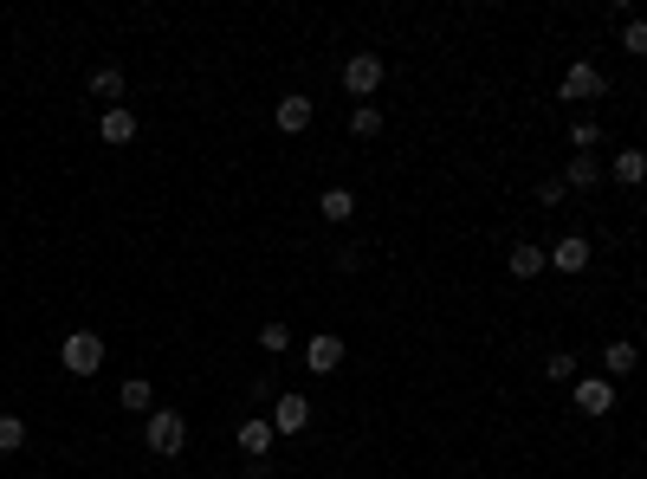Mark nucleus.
<instances>
[{
	"label": "nucleus",
	"instance_id": "nucleus-17",
	"mask_svg": "<svg viewBox=\"0 0 647 479\" xmlns=\"http://www.w3.org/2000/svg\"><path fill=\"white\" fill-rule=\"evenodd\" d=\"M117 402L130 408V415H149V408H156V389H149L143 376H130V382H123V389H117Z\"/></svg>",
	"mask_w": 647,
	"mask_h": 479
},
{
	"label": "nucleus",
	"instance_id": "nucleus-3",
	"mask_svg": "<svg viewBox=\"0 0 647 479\" xmlns=\"http://www.w3.org/2000/svg\"><path fill=\"white\" fill-rule=\"evenodd\" d=\"M382 72H389L382 52H350V59H343V91H350V98H376Z\"/></svg>",
	"mask_w": 647,
	"mask_h": 479
},
{
	"label": "nucleus",
	"instance_id": "nucleus-6",
	"mask_svg": "<svg viewBox=\"0 0 647 479\" xmlns=\"http://www.w3.org/2000/svg\"><path fill=\"white\" fill-rule=\"evenodd\" d=\"M266 421H272V434H305L311 428V402H305V395H279Z\"/></svg>",
	"mask_w": 647,
	"mask_h": 479
},
{
	"label": "nucleus",
	"instance_id": "nucleus-10",
	"mask_svg": "<svg viewBox=\"0 0 647 479\" xmlns=\"http://www.w3.org/2000/svg\"><path fill=\"white\" fill-rule=\"evenodd\" d=\"M311 117H318V111H311V98H305V91H292V98H279V104H272V123H279L285 136L311 130Z\"/></svg>",
	"mask_w": 647,
	"mask_h": 479
},
{
	"label": "nucleus",
	"instance_id": "nucleus-18",
	"mask_svg": "<svg viewBox=\"0 0 647 479\" xmlns=\"http://www.w3.org/2000/svg\"><path fill=\"white\" fill-rule=\"evenodd\" d=\"M91 98H104V111H110V98H123V72L117 65H98V72H91Z\"/></svg>",
	"mask_w": 647,
	"mask_h": 479
},
{
	"label": "nucleus",
	"instance_id": "nucleus-19",
	"mask_svg": "<svg viewBox=\"0 0 647 479\" xmlns=\"http://www.w3.org/2000/svg\"><path fill=\"white\" fill-rule=\"evenodd\" d=\"M259 350H266V357H285V350H292V324H259Z\"/></svg>",
	"mask_w": 647,
	"mask_h": 479
},
{
	"label": "nucleus",
	"instance_id": "nucleus-24",
	"mask_svg": "<svg viewBox=\"0 0 647 479\" xmlns=\"http://www.w3.org/2000/svg\"><path fill=\"white\" fill-rule=\"evenodd\" d=\"M622 52H635V59H647V20H628V26H622Z\"/></svg>",
	"mask_w": 647,
	"mask_h": 479
},
{
	"label": "nucleus",
	"instance_id": "nucleus-5",
	"mask_svg": "<svg viewBox=\"0 0 647 479\" xmlns=\"http://www.w3.org/2000/svg\"><path fill=\"white\" fill-rule=\"evenodd\" d=\"M609 408H615L609 376H576V415H609Z\"/></svg>",
	"mask_w": 647,
	"mask_h": 479
},
{
	"label": "nucleus",
	"instance_id": "nucleus-4",
	"mask_svg": "<svg viewBox=\"0 0 647 479\" xmlns=\"http://www.w3.org/2000/svg\"><path fill=\"white\" fill-rule=\"evenodd\" d=\"M602 91H609V78H602L589 59H576L570 72H563V104H589V98H602Z\"/></svg>",
	"mask_w": 647,
	"mask_h": 479
},
{
	"label": "nucleus",
	"instance_id": "nucleus-7",
	"mask_svg": "<svg viewBox=\"0 0 647 479\" xmlns=\"http://www.w3.org/2000/svg\"><path fill=\"white\" fill-rule=\"evenodd\" d=\"M233 441H240V454H246V460H266V454H272V441H279V434H272V421H266V415H246V421H240V434H233Z\"/></svg>",
	"mask_w": 647,
	"mask_h": 479
},
{
	"label": "nucleus",
	"instance_id": "nucleus-9",
	"mask_svg": "<svg viewBox=\"0 0 647 479\" xmlns=\"http://www.w3.org/2000/svg\"><path fill=\"white\" fill-rule=\"evenodd\" d=\"M550 272H570V279H583V272H589V240H583V234L557 240V246H550Z\"/></svg>",
	"mask_w": 647,
	"mask_h": 479
},
{
	"label": "nucleus",
	"instance_id": "nucleus-20",
	"mask_svg": "<svg viewBox=\"0 0 647 479\" xmlns=\"http://www.w3.org/2000/svg\"><path fill=\"white\" fill-rule=\"evenodd\" d=\"M570 143H576V156H589V149L602 143V123H596V117H576V123H570Z\"/></svg>",
	"mask_w": 647,
	"mask_h": 479
},
{
	"label": "nucleus",
	"instance_id": "nucleus-12",
	"mask_svg": "<svg viewBox=\"0 0 647 479\" xmlns=\"http://www.w3.org/2000/svg\"><path fill=\"white\" fill-rule=\"evenodd\" d=\"M305 369H311V376H330V369H343V337H311V344H305Z\"/></svg>",
	"mask_w": 647,
	"mask_h": 479
},
{
	"label": "nucleus",
	"instance_id": "nucleus-13",
	"mask_svg": "<svg viewBox=\"0 0 647 479\" xmlns=\"http://www.w3.org/2000/svg\"><path fill=\"white\" fill-rule=\"evenodd\" d=\"M635 363H641V350L628 344V337H615L609 350H602V376L609 382H622V376H635Z\"/></svg>",
	"mask_w": 647,
	"mask_h": 479
},
{
	"label": "nucleus",
	"instance_id": "nucleus-23",
	"mask_svg": "<svg viewBox=\"0 0 647 479\" xmlns=\"http://www.w3.org/2000/svg\"><path fill=\"white\" fill-rule=\"evenodd\" d=\"M382 130V111H376V104H356V111H350V136H376Z\"/></svg>",
	"mask_w": 647,
	"mask_h": 479
},
{
	"label": "nucleus",
	"instance_id": "nucleus-21",
	"mask_svg": "<svg viewBox=\"0 0 647 479\" xmlns=\"http://www.w3.org/2000/svg\"><path fill=\"white\" fill-rule=\"evenodd\" d=\"M544 376L550 382H576V350H550V357H544Z\"/></svg>",
	"mask_w": 647,
	"mask_h": 479
},
{
	"label": "nucleus",
	"instance_id": "nucleus-14",
	"mask_svg": "<svg viewBox=\"0 0 647 479\" xmlns=\"http://www.w3.org/2000/svg\"><path fill=\"white\" fill-rule=\"evenodd\" d=\"M602 175H609V169H602L596 156H570V162H563V188H583V195L602 182Z\"/></svg>",
	"mask_w": 647,
	"mask_h": 479
},
{
	"label": "nucleus",
	"instance_id": "nucleus-22",
	"mask_svg": "<svg viewBox=\"0 0 647 479\" xmlns=\"http://www.w3.org/2000/svg\"><path fill=\"white\" fill-rule=\"evenodd\" d=\"M26 447V421L20 415H0V454H20Z\"/></svg>",
	"mask_w": 647,
	"mask_h": 479
},
{
	"label": "nucleus",
	"instance_id": "nucleus-26",
	"mask_svg": "<svg viewBox=\"0 0 647 479\" xmlns=\"http://www.w3.org/2000/svg\"><path fill=\"white\" fill-rule=\"evenodd\" d=\"M175 479H188V473H175Z\"/></svg>",
	"mask_w": 647,
	"mask_h": 479
},
{
	"label": "nucleus",
	"instance_id": "nucleus-15",
	"mask_svg": "<svg viewBox=\"0 0 647 479\" xmlns=\"http://www.w3.org/2000/svg\"><path fill=\"white\" fill-rule=\"evenodd\" d=\"M609 175H615L622 188H641V182H647V149H622V156L609 162Z\"/></svg>",
	"mask_w": 647,
	"mask_h": 479
},
{
	"label": "nucleus",
	"instance_id": "nucleus-2",
	"mask_svg": "<svg viewBox=\"0 0 647 479\" xmlns=\"http://www.w3.org/2000/svg\"><path fill=\"white\" fill-rule=\"evenodd\" d=\"M59 363H65V376H98L104 369V337L98 331H72L59 344Z\"/></svg>",
	"mask_w": 647,
	"mask_h": 479
},
{
	"label": "nucleus",
	"instance_id": "nucleus-8",
	"mask_svg": "<svg viewBox=\"0 0 647 479\" xmlns=\"http://www.w3.org/2000/svg\"><path fill=\"white\" fill-rule=\"evenodd\" d=\"M505 272H512V279H538V272H550V253L538 240H518L512 253H505Z\"/></svg>",
	"mask_w": 647,
	"mask_h": 479
},
{
	"label": "nucleus",
	"instance_id": "nucleus-25",
	"mask_svg": "<svg viewBox=\"0 0 647 479\" xmlns=\"http://www.w3.org/2000/svg\"><path fill=\"white\" fill-rule=\"evenodd\" d=\"M563 201V182H538V208H557Z\"/></svg>",
	"mask_w": 647,
	"mask_h": 479
},
{
	"label": "nucleus",
	"instance_id": "nucleus-1",
	"mask_svg": "<svg viewBox=\"0 0 647 479\" xmlns=\"http://www.w3.org/2000/svg\"><path fill=\"white\" fill-rule=\"evenodd\" d=\"M143 441H149V454L175 460V454L188 447V415H175V408H149V421H143Z\"/></svg>",
	"mask_w": 647,
	"mask_h": 479
},
{
	"label": "nucleus",
	"instance_id": "nucleus-11",
	"mask_svg": "<svg viewBox=\"0 0 647 479\" xmlns=\"http://www.w3.org/2000/svg\"><path fill=\"white\" fill-rule=\"evenodd\" d=\"M98 136H104V143H110V149H123V143H136V111H130V104H110V111L98 117Z\"/></svg>",
	"mask_w": 647,
	"mask_h": 479
},
{
	"label": "nucleus",
	"instance_id": "nucleus-16",
	"mask_svg": "<svg viewBox=\"0 0 647 479\" xmlns=\"http://www.w3.org/2000/svg\"><path fill=\"white\" fill-rule=\"evenodd\" d=\"M318 214H324L330 227H343L356 214V195H350V188H324V195H318Z\"/></svg>",
	"mask_w": 647,
	"mask_h": 479
}]
</instances>
